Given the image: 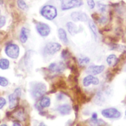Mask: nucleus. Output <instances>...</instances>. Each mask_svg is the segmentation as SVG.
I'll list each match as a JSON object with an SVG mask.
<instances>
[{"mask_svg": "<svg viewBox=\"0 0 126 126\" xmlns=\"http://www.w3.org/2000/svg\"><path fill=\"white\" fill-rule=\"evenodd\" d=\"M46 92V86L44 83L38 82L33 84L31 88V93L32 96L36 98L41 97Z\"/></svg>", "mask_w": 126, "mask_h": 126, "instance_id": "obj_1", "label": "nucleus"}, {"mask_svg": "<svg viewBox=\"0 0 126 126\" xmlns=\"http://www.w3.org/2000/svg\"><path fill=\"white\" fill-rule=\"evenodd\" d=\"M41 15L48 20H52L57 16V8L53 5L44 6L40 10Z\"/></svg>", "mask_w": 126, "mask_h": 126, "instance_id": "obj_2", "label": "nucleus"}, {"mask_svg": "<svg viewBox=\"0 0 126 126\" xmlns=\"http://www.w3.org/2000/svg\"><path fill=\"white\" fill-rule=\"evenodd\" d=\"M21 94V90L19 88H16L13 94L8 96L9 102V108L13 109L17 106Z\"/></svg>", "mask_w": 126, "mask_h": 126, "instance_id": "obj_3", "label": "nucleus"}, {"mask_svg": "<svg viewBox=\"0 0 126 126\" xmlns=\"http://www.w3.org/2000/svg\"><path fill=\"white\" fill-rule=\"evenodd\" d=\"M19 46L15 44H8L5 48V53L8 57L12 59H17L19 55Z\"/></svg>", "mask_w": 126, "mask_h": 126, "instance_id": "obj_4", "label": "nucleus"}, {"mask_svg": "<svg viewBox=\"0 0 126 126\" xmlns=\"http://www.w3.org/2000/svg\"><path fill=\"white\" fill-rule=\"evenodd\" d=\"M61 3V8L63 10L80 7L83 4V2L82 0H70L67 2L63 1Z\"/></svg>", "mask_w": 126, "mask_h": 126, "instance_id": "obj_5", "label": "nucleus"}, {"mask_svg": "<svg viewBox=\"0 0 126 126\" xmlns=\"http://www.w3.org/2000/svg\"><path fill=\"white\" fill-rule=\"evenodd\" d=\"M101 114L104 117L109 119H116L121 116V113L114 108L104 109L102 110Z\"/></svg>", "mask_w": 126, "mask_h": 126, "instance_id": "obj_6", "label": "nucleus"}, {"mask_svg": "<svg viewBox=\"0 0 126 126\" xmlns=\"http://www.w3.org/2000/svg\"><path fill=\"white\" fill-rule=\"evenodd\" d=\"M61 48L60 44L57 42H49L48 43L44 48V51L48 55H54L58 52Z\"/></svg>", "mask_w": 126, "mask_h": 126, "instance_id": "obj_7", "label": "nucleus"}, {"mask_svg": "<svg viewBox=\"0 0 126 126\" xmlns=\"http://www.w3.org/2000/svg\"><path fill=\"white\" fill-rule=\"evenodd\" d=\"M36 29L38 33L41 36H47L50 32V28L49 26L44 23H37L36 25Z\"/></svg>", "mask_w": 126, "mask_h": 126, "instance_id": "obj_8", "label": "nucleus"}, {"mask_svg": "<svg viewBox=\"0 0 126 126\" xmlns=\"http://www.w3.org/2000/svg\"><path fill=\"white\" fill-rule=\"evenodd\" d=\"M65 68L66 65L63 62H60L58 63H52L50 64L48 67V69L50 71L58 73H62L65 70Z\"/></svg>", "mask_w": 126, "mask_h": 126, "instance_id": "obj_9", "label": "nucleus"}, {"mask_svg": "<svg viewBox=\"0 0 126 126\" xmlns=\"http://www.w3.org/2000/svg\"><path fill=\"white\" fill-rule=\"evenodd\" d=\"M72 20L74 22H86L88 21V17L87 15L81 11H74L70 15Z\"/></svg>", "mask_w": 126, "mask_h": 126, "instance_id": "obj_10", "label": "nucleus"}, {"mask_svg": "<svg viewBox=\"0 0 126 126\" xmlns=\"http://www.w3.org/2000/svg\"><path fill=\"white\" fill-rule=\"evenodd\" d=\"M104 69V66L101 65H91L86 69V73L91 75H97L101 73Z\"/></svg>", "mask_w": 126, "mask_h": 126, "instance_id": "obj_11", "label": "nucleus"}, {"mask_svg": "<svg viewBox=\"0 0 126 126\" xmlns=\"http://www.w3.org/2000/svg\"><path fill=\"white\" fill-rule=\"evenodd\" d=\"M99 80L97 78L93 76L92 75H89L86 76L83 80V85L85 87H88L91 84L98 85L99 84Z\"/></svg>", "mask_w": 126, "mask_h": 126, "instance_id": "obj_12", "label": "nucleus"}, {"mask_svg": "<svg viewBox=\"0 0 126 126\" xmlns=\"http://www.w3.org/2000/svg\"><path fill=\"white\" fill-rule=\"evenodd\" d=\"M66 27L68 32L72 35H74L80 32V28L71 22H68L66 24Z\"/></svg>", "mask_w": 126, "mask_h": 126, "instance_id": "obj_13", "label": "nucleus"}, {"mask_svg": "<svg viewBox=\"0 0 126 126\" xmlns=\"http://www.w3.org/2000/svg\"><path fill=\"white\" fill-rule=\"evenodd\" d=\"M57 110L61 115H65L70 114L71 111V107L70 105L64 104L59 106Z\"/></svg>", "mask_w": 126, "mask_h": 126, "instance_id": "obj_14", "label": "nucleus"}, {"mask_svg": "<svg viewBox=\"0 0 126 126\" xmlns=\"http://www.w3.org/2000/svg\"><path fill=\"white\" fill-rule=\"evenodd\" d=\"M58 36L60 39L65 44H68V40L67 37V34L65 31L62 28H60L58 30Z\"/></svg>", "mask_w": 126, "mask_h": 126, "instance_id": "obj_15", "label": "nucleus"}, {"mask_svg": "<svg viewBox=\"0 0 126 126\" xmlns=\"http://www.w3.org/2000/svg\"><path fill=\"white\" fill-rule=\"evenodd\" d=\"M29 30L25 27L22 28L20 33V40L23 43H25L27 42L28 39Z\"/></svg>", "mask_w": 126, "mask_h": 126, "instance_id": "obj_16", "label": "nucleus"}, {"mask_svg": "<svg viewBox=\"0 0 126 126\" xmlns=\"http://www.w3.org/2000/svg\"><path fill=\"white\" fill-rule=\"evenodd\" d=\"M106 61H107L108 64L110 66L113 67V66H115L117 64V63H118V59L115 55L112 54V55H109L107 57V58L106 59Z\"/></svg>", "mask_w": 126, "mask_h": 126, "instance_id": "obj_17", "label": "nucleus"}, {"mask_svg": "<svg viewBox=\"0 0 126 126\" xmlns=\"http://www.w3.org/2000/svg\"><path fill=\"white\" fill-rule=\"evenodd\" d=\"M89 26L91 31H92V32L94 36L95 40H96L98 38V32L95 25L94 24V22H93L92 20H90L89 21Z\"/></svg>", "mask_w": 126, "mask_h": 126, "instance_id": "obj_18", "label": "nucleus"}, {"mask_svg": "<svg viewBox=\"0 0 126 126\" xmlns=\"http://www.w3.org/2000/svg\"><path fill=\"white\" fill-rule=\"evenodd\" d=\"M40 106L42 108L48 107L50 105V99L48 96H44L40 100Z\"/></svg>", "mask_w": 126, "mask_h": 126, "instance_id": "obj_19", "label": "nucleus"}, {"mask_svg": "<svg viewBox=\"0 0 126 126\" xmlns=\"http://www.w3.org/2000/svg\"><path fill=\"white\" fill-rule=\"evenodd\" d=\"M9 61L6 59H1L0 60V67L2 69H6L9 67Z\"/></svg>", "mask_w": 126, "mask_h": 126, "instance_id": "obj_20", "label": "nucleus"}, {"mask_svg": "<svg viewBox=\"0 0 126 126\" xmlns=\"http://www.w3.org/2000/svg\"><path fill=\"white\" fill-rule=\"evenodd\" d=\"M24 110L20 109L19 110H17L15 111V117L16 119H17L18 120L22 121L24 120Z\"/></svg>", "mask_w": 126, "mask_h": 126, "instance_id": "obj_21", "label": "nucleus"}, {"mask_svg": "<svg viewBox=\"0 0 126 126\" xmlns=\"http://www.w3.org/2000/svg\"><path fill=\"white\" fill-rule=\"evenodd\" d=\"M90 61V60L88 57H85L83 58H79L78 59V63L81 66H84L88 64Z\"/></svg>", "mask_w": 126, "mask_h": 126, "instance_id": "obj_22", "label": "nucleus"}, {"mask_svg": "<svg viewBox=\"0 0 126 126\" xmlns=\"http://www.w3.org/2000/svg\"><path fill=\"white\" fill-rule=\"evenodd\" d=\"M89 123L92 126H99L102 125L104 123V122L102 120H98L97 119L96 120H92L90 119L89 121Z\"/></svg>", "mask_w": 126, "mask_h": 126, "instance_id": "obj_23", "label": "nucleus"}, {"mask_svg": "<svg viewBox=\"0 0 126 126\" xmlns=\"http://www.w3.org/2000/svg\"><path fill=\"white\" fill-rule=\"evenodd\" d=\"M17 5L18 7L22 10H25L28 9V5L24 0H18Z\"/></svg>", "mask_w": 126, "mask_h": 126, "instance_id": "obj_24", "label": "nucleus"}, {"mask_svg": "<svg viewBox=\"0 0 126 126\" xmlns=\"http://www.w3.org/2000/svg\"><path fill=\"white\" fill-rule=\"evenodd\" d=\"M70 53L69 52V51L67 49H64L63 50L62 52V57L64 59V60H66L67 59H68L70 57Z\"/></svg>", "mask_w": 126, "mask_h": 126, "instance_id": "obj_25", "label": "nucleus"}, {"mask_svg": "<svg viewBox=\"0 0 126 126\" xmlns=\"http://www.w3.org/2000/svg\"><path fill=\"white\" fill-rule=\"evenodd\" d=\"M8 84V81L5 77H0V85L2 87H5Z\"/></svg>", "mask_w": 126, "mask_h": 126, "instance_id": "obj_26", "label": "nucleus"}, {"mask_svg": "<svg viewBox=\"0 0 126 126\" xmlns=\"http://www.w3.org/2000/svg\"><path fill=\"white\" fill-rule=\"evenodd\" d=\"M57 86L60 89H66V85L65 84V82L63 80H60L58 81V82L57 84Z\"/></svg>", "mask_w": 126, "mask_h": 126, "instance_id": "obj_27", "label": "nucleus"}, {"mask_svg": "<svg viewBox=\"0 0 126 126\" xmlns=\"http://www.w3.org/2000/svg\"><path fill=\"white\" fill-rule=\"evenodd\" d=\"M70 69H71L72 72L75 76H79V73L78 68H77V67L75 65H71V66L70 67Z\"/></svg>", "mask_w": 126, "mask_h": 126, "instance_id": "obj_28", "label": "nucleus"}, {"mask_svg": "<svg viewBox=\"0 0 126 126\" xmlns=\"http://www.w3.org/2000/svg\"><path fill=\"white\" fill-rule=\"evenodd\" d=\"M87 2L89 8L93 9L95 6V3L94 0H87Z\"/></svg>", "mask_w": 126, "mask_h": 126, "instance_id": "obj_29", "label": "nucleus"}, {"mask_svg": "<svg viewBox=\"0 0 126 126\" xmlns=\"http://www.w3.org/2000/svg\"><path fill=\"white\" fill-rule=\"evenodd\" d=\"M6 19L4 16H1L0 18V28H2L5 24Z\"/></svg>", "mask_w": 126, "mask_h": 126, "instance_id": "obj_30", "label": "nucleus"}, {"mask_svg": "<svg viewBox=\"0 0 126 126\" xmlns=\"http://www.w3.org/2000/svg\"><path fill=\"white\" fill-rule=\"evenodd\" d=\"M97 6H98V8H99V10L101 12H104L105 10V8H106V5L103 4H102V3H97Z\"/></svg>", "mask_w": 126, "mask_h": 126, "instance_id": "obj_31", "label": "nucleus"}, {"mask_svg": "<svg viewBox=\"0 0 126 126\" xmlns=\"http://www.w3.org/2000/svg\"><path fill=\"white\" fill-rule=\"evenodd\" d=\"M6 100L2 97H0V109H1L2 107L5 105L6 104Z\"/></svg>", "mask_w": 126, "mask_h": 126, "instance_id": "obj_32", "label": "nucleus"}, {"mask_svg": "<svg viewBox=\"0 0 126 126\" xmlns=\"http://www.w3.org/2000/svg\"><path fill=\"white\" fill-rule=\"evenodd\" d=\"M57 98L58 100H61V99H63V95L62 94H59L57 95Z\"/></svg>", "mask_w": 126, "mask_h": 126, "instance_id": "obj_33", "label": "nucleus"}, {"mask_svg": "<svg viewBox=\"0 0 126 126\" xmlns=\"http://www.w3.org/2000/svg\"><path fill=\"white\" fill-rule=\"evenodd\" d=\"M97 114L96 113H94L93 114V115H92L91 119H92V120H96V119H97Z\"/></svg>", "mask_w": 126, "mask_h": 126, "instance_id": "obj_34", "label": "nucleus"}, {"mask_svg": "<svg viewBox=\"0 0 126 126\" xmlns=\"http://www.w3.org/2000/svg\"><path fill=\"white\" fill-rule=\"evenodd\" d=\"M73 108L76 111H77L78 110H79V107H78V106L77 105H75L73 106Z\"/></svg>", "mask_w": 126, "mask_h": 126, "instance_id": "obj_35", "label": "nucleus"}, {"mask_svg": "<svg viewBox=\"0 0 126 126\" xmlns=\"http://www.w3.org/2000/svg\"><path fill=\"white\" fill-rule=\"evenodd\" d=\"M13 125V126H21V124L18 122H15Z\"/></svg>", "mask_w": 126, "mask_h": 126, "instance_id": "obj_36", "label": "nucleus"}, {"mask_svg": "<svg viewBox=\"0 0 126 126\" xmlns=\"http://www.w3.org/2000/svg\"><path fill=\"white\" fill-rule=\"evenodd\" d=\"M7 126L6 125H5V124H2V125H1V126Z\"/></svg>", "mask_w": 126, "mask_h": 126, "instance_id": "obj_37", "label": "nucleus"}, {"mask_svg": "<svg viewBox=\"0 0 126 126\" xmlns=\"http://www.w3.org/2000/svg\"><path fill=\"white\" fill-rule=\"evenodd\" d=\"M60 0V1H61V2H63V1H64V0Z\"/></svg>", "mask_w": 126, "mask_h": 126, "instance_id": "obj_38", "label": "nucleus"}, {"mask_svg": "<svg viewBox=\"0 0 126 126\" xmlns=\"http://www.w3.org/2000/svg\"><path fill=\"white\" fill-rule=\"evenodd\" d=\"M125 114H126V112H125Z\"/></svg>", "mask_w": 126, "mask_h": 126, "instance_id": "obj_39", "label": "nucleus"}]
</instances>
